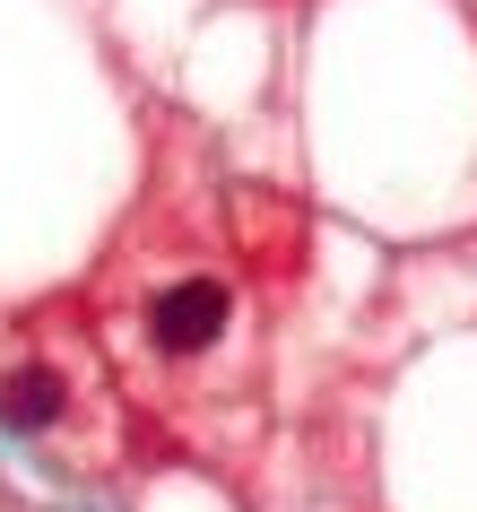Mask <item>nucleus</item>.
<instances>
[{
    "label": "nucleus",
    "instance_id": "1",
    "mask_svg": "<svg viewBox=\"0 0 477 512\" xmlns=\"http://www.w3.org/2000/svg\"><path fill=\"white\" fill-rule=\"evenodd\" d=\"M148 330H157V348H174V356L209 348L217 330H226V287H217V278H174L157 296V313H148Z\"/></svg>",
    "mask_w": 477,
    "mask_h": 512
},
{
    "label": "nucleus",
    "instance_id": "2",
    "mask_svg": "<svg viewBox=\"0 0 477 512\" xmlns=\"http://www.w3.org/2000/svg\"><path fill=\"white\" fill-rule=\"evenodd\" d=\"M70 408V382L53 374V365H18V374L0 382V426L9 434H44Z\"/></svg>",
    "mask_w": 477,
    "mask_h": 512
}]
</instances>
